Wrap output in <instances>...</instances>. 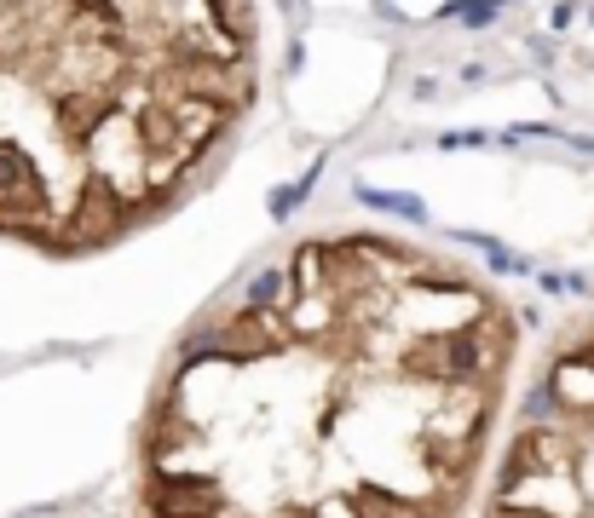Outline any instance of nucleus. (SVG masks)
I'll use <instances>...</instances> for the list:
<instances>
[{
    "label": "nucleus",
    "mask_w": 594,
    "mask_h": 518,
    "mask_svg": "<svg viewBox=\"0 0 594 518\" xmlns=\"http://www.w3.org/2000/svg\"><path fill=\"white\" fill-rule=\"evenodd\" d=\"M289 288H295V271H283V265L254 271V277H248V312H265V317H272L277 305L289 300Z\"/></svg>",
    "instance_id": "nucleus-9"
},
{
    "label": "nucleus",
    "mask_w": 594,
    "mask_h": 518,
    "mask_svg": "<svg viewBox=\"0 0 594 518\" xmlns=\"http://www.w3.org/2000/svg\"><path fill=\"white\" fill-rule=\"evenodd\" d=\"M572 18H577V6H572V0H560V6L549 12V29H566V23H572Z\"/></svg>",
    "instance_id": "nucleus-13"
},
{
    "label": "nucleus",
    "mask_w": 594,
    "mask_h": 518,
    "mask_svg": "<svg viewBox=\"0 0 594 518\" xmlns=\"http://www.w3.org/2000/svg\"><path fill=\"white\" fill-rule=\"evenodd\" d=\"M502 0H444L439 6V23H468V29H491Z\"/></svg>",
    "instance_id": "nucleus-10"
},
{
    "label": "nucleus",
    "mask_w": 594,
    "mask_h": 518,
    "mask_svg": "<svg viewBox=\"0 0 594 518\" xmlns=\"http://www.w3.org/2000/svg\"><path fill=\"white\" fill-rule=\"evenodd\" d=\"M474 144H484V133H474V127H456V133H439V150H474Z\"/></svg>",
    "instance_id": "nucleus-11"
},
{
    "label": "nucleus",
    "mask_w": 594,
    "mask_h": 518,
    "mask_svg": "<svg viewBox=\"0 0 594 518\" xmlns=\"http://www.w3.org/2000/svg\"><path fill=\"white\" fill-rule=\"evenodd\" d=\"M208 18H214V29H220V41L242 46V53L254 46V12H248V0H208Z\"/></svg>",
    "instance_id": "nucleus-8"
},
{
    "label": "nucleus",
    "mask_w": 594,
    "mask_h": 518,
    "mask_svg": "<svg viewBox=\"0 0 594 518\" xmlns=\"http://www.w3.org/2000/svg\"><path fill=\"white\" fill-rule=\"evenodd\" d=\"M300 64H306V46H300V35L289 41V76H300Z\"/></svg>",
    "instance_id": "nucleus-15"
},
{
    "label": "nucleus",
    "mask_w": 594,
    "mask_h": 518,
    "mask_svg": "<svg viewBox=\"0 0 594 518\" xmlns=\"http://www.w3.org/2000/svg\"><path fill=\"white\" fill-rule=\"evenodd\" d=\"M197 363H237V345H232V328L220 323H202L179 340V375H191Z\"/></svg>",
    "instance_id": "nucleus-4"
},
{
    "label": "nucleus",
    "mask_w": 594,
    "mask_h": 518,
    "mask_svg": "<svg viewBox=\"0 0 594 518\" xmlns=\"http://www.w3.org/2000/svg\"><path fill=\"white\" fill-rule=\"evenodd\" d=\"M519 421H525V426H560L566 421V398H560V386H554L549 375L519 398Z\"/></svg>",
    "instance_id": "nucleus-7"
},
{
    "label": "nucleus",
    "mask_w": 594,
    "mask_h": 518,
    "mask_svg": "<svg viewBox=\"0 0 594 518\" xmlns=\"http://www.w3.org/2000/svg\"><path fill=\"white\" fill-rule=\"evenodd\" d=\"M53 116L64 121V133H69L76 144L99 139V127H104V121H116L110 109L99 104V93H58V98H53Z\"/></svg>",
    "instance_id": "nucleus-3"
},
{
    "label": "nucleus",
    "mask_w": 594,
    "mask_h": 518,
    "mask_svg": "<svg viewBox=\"0 0 594 518\" xmlns=\"http://www.w3.org/2000/svg\"><path fill=\"white\" fill-rule=\"evenodd\" d=\"M0 207H6V219L12 214L46 219V207H53V190H46L41 167H35L18 144H0Z\"/></svg>",
    "instance_id": "nucleus-2"
},
{
    "label": "nucleus",
    "mask_w": 594,
    "mask_h": 518,
    "mask_svg": "<svg viewBox=\"0 0 594 518\" xmlns=\"http://www.w3.org/2000/svg\"><path fill=\"white\" fill-rule=\"evenodd\" d=\"M484 76H491V69H484V64H462V86H479Z\"/></svg>",
    "instance_id": "nucleus-16"
},
{
    "label": "nucleus",
    "mask_w": 594,
    "mask_h": 518,
    "mask_svg": "<svg viewBox=\"0 0 594 518\" xmlns=\"http://www.w3.org/2000/svg\"><path fill=\"white\" fill-rule=\"evenodd\" d=\"M410 98H421V104H427V98H439V81H433V76H421V81H410Z\"/></svg>",
    "instance_id": "nucleus-14"
},
{
    "label": "nucleus",
    "mask_w": 594,
    "mask_h": 518,
    "mask_svg": "<svg viewBox=\"0 0 594 518\" xmlns=\"http://www.w3.org/2000/svg\"><path fill=\"white\" fill-rule=\"evenodd\" d=\"M451 237L462 242V248H479V254H491V248H496V237H484V231H468V225H456Z\"/></svg>",
    "instance_id": "nucleus-12"
},
{
    "label": "nucleus",
    "mask_w": 594,
    "mask_h": 518,
    "mask_svg": "<svg viewBox=\"0 0 594 518\" xmlns=\"http://www.w3.org/2000/svg\"><path fill=\"white\" fill-rule=\"evenodd\" d=\"M323 167H330V162H323V156H318V162H312L306 173H300V179H295V184H277V190H265V214H272V219H277V225H283V219H289V214H300V202H306V196H312V190H318Z\"/></svg>",
    "instance_id": "nucleus-6"
},
{
    "label": "nucleus",
    "mask_w": 594,
    "mask_h": 518,
    "mask_svg": "<svg viewBox=\"0 0 594 518\" xmlns=\"http://www.w3.org/2000/svg\"><path fill=\"white\" fill-rule=\"evenodd\" d=\"M144 507L151 518H220L225 496L208 473H174V466H156L151 484H144Z\"/></svg>",
    "instance_id": "nucleus-1"
},
{
    "label": "nucleus",
    "mask_w": 594,
    "mask_h": 518,
    "mask_svg": "<svg viewBox=\"0 0 594 518\" xmlns=\"http://www.w3.org/2000/svg\"><path fill=\"white\" fill-rule=\"evenodd\" d=\"M353 202L358 207H375V214H393V219H410V225H427V202L416 190H381V184L358 179L353 184Z\"/></svg>",
    "instance_id": "nucleus-5"
},
{
    "label": "nucleus",
    "mask_w": 594,
    "mask_h": 518,
    "mask_svg": "<svg viewBox=\"0 0 594 518\" xmlns=\"http://www.w3.org/2000/svg\"><path fill=\"white\" fill-rule=\"evenodd\" d=\"M589 23H594V12H589Z\"/></svg>",
    "instance_id": "nucleus-17"
}]
</instances>
